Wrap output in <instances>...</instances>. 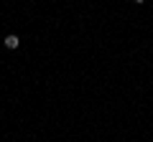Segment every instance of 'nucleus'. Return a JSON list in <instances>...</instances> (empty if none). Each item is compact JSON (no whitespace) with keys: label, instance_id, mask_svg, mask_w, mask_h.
Wrapping results in <instances>:
<instances>
[{"label":"nucleus","instance_id":"1","mask_svg":"<svg viewBox=\"0 0 153 142\" xmlns=\"http://www.w3.org/2000/svg\"><path fill=\"white\" fill-rule=\"evenodd\" d=\"M18 43H21V38H18V36H5V48H18Z\"/></svg>","mask_w":153,"mask_h":142},{"label":"nucleus","instance_id":"2","mask_svg":"<svg viewBox=\"0 0 153 142\" xmlns=\"http://www.w3.org/2000/svg\"><path fill=\"white\" fill-rule=\"evenodd\" d=\"M133 3H146V0H133Z\"/></svg>","mask_w":153,"mask_h":142}]
</instances>
